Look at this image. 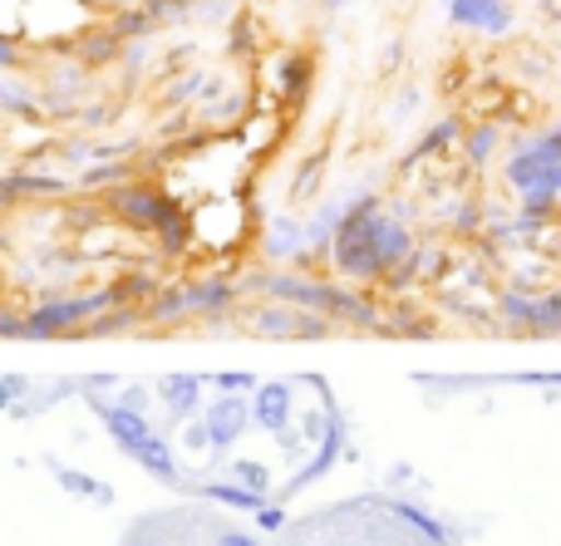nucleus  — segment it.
I'll list each match as a JSON object with an SVG mask.
<instances>
[{"mask_svg": "<svg viewBox=\"0 0 561 546\" xmlns=\"http://www.w3.org/2000/svg\"><path fill=\"white\" fill-rule=\"evenodd\" d=\"M256 286H262V291H272V295H280V301H296L300 311H310V315H345V321L365 325V330H379L375 305L359 301V295H350L345 286L300 281V276H256Z\"/></svg>", "mask_w": 561, "mask_h": 546, "instance_id": "nucleus-1", "label": "nucleus"}, {"mask_svg": "<svg viewBox=\"0 0 561 546\" xmlns=\"http://www.w3.org/2000/svg\"><path fill=\"white\" fill-rule=\"evenodd\" d=\"M104 305H118L114 291H99V295H79V301H55V305H39V311L25 315V340H55V335L75 330V325H84L94 311H104Z\"/></svg>", "mask_w": 561, "mask_h": 546, "instance_id": "nucleus-2", "label": "nucleus"}, {"mask_svg": "<svg viewBox=\"0 0 561 546\" xmlns=\"http://www.w3.org/2000/svg\"><path fill=\"white\" fill-rule=\"evenodd\" d=\"M207 439H213V449H232L237 439H242V429L252 423V399L247 394H222V399L207 409Z\"/></svg>", "mask_w": 561, "mask_h": 546, "instance_id": "nucleus-3", "label": "nucleus"}, {"mask_svg": "<svg viewBox=\"0 0 561 546\" xmlns=\"http://www.w3.org/2000/svg\"><path fill=\"white\" fill-rule=\"evenodd\" d=\"M94 409H99V419H104V429H108V439L118 443V449L134 458L138 449H144L148 439H153V429H148V419L138 409H128V404H99L94 399Z\"/></svg>", "mask_w": 561, "mask_h": 546, "instance_id": "nucleus-4", "label": "nucleus"}, {"mask_svg": "<svg viewBox=\"0 0 561 546\" xmlns=\"http://www.w3.org/2000/svg\"><path fill=\"white\" fill-rule=\"evenodd\" d=\"M290 409H296V394H290V384H256L252 390V419L262 423L266 433H290Z\"/></svg>", "mask_w": 561, "mask_h": 546, "instance_id": "nucleus-5", "label": "nucleus"}, {"mask_svg": "<svg viewBox=\"0 0 561 546\" xmlns=\"http://www.w3.org/2000/svg\"><path fill=\"white\" fill-rule=\"evenodd\" d=\"M454 20L488 30V35H503L507 20H513V15H507L503 0H454Z\"/></svg>", "mask_w": 561, "mask_h": 546, "instance_id": "nucleus-6", "label": "nucleus"}, {"mask_svg": "<svg viewBox=\"0 0 561 546\" xmlns=\"http://www.w3.org/2000/svg\"><path fill=\"white\" fill-rule=\"evenodd\" d=\"M340 439H345V423L335 419V423H330V433H325V439H320V453L306 463V468H300V478H290V492H296V488H306V483H316L320 473H325L330 463L340 458Z\"/></svg>", "mask_w": 561, "mask_h": 546, "instance_id": "nucleus-7", "label": "nucleus"}, {"mask_svg": "<svg viewBox=\"0 0 561 546\" xmlns=\"http://www.w3.org/2000/svg\"><path fill=\"white\" fill-rule=\"evenodd\" d=\"M158 390H163L168 409H173L178 419H183V414H197V390H203V380H197V374H168Z\"/></svg>", "mask_w": 561, "mask_h": 546, "instance_id": "nucleus-8", "label": "nucleus"}, {"mask_svg": "<svg viewBox=\"0 0 561 546\" xmlns=\"http://www.w3.org/2000/svg\"><path fill=\"white\" fill-rule=\"evenodd\" d=\"M134 458H138V468H148V473H153L158 483H178V463H173V449H168V443L158 439V433H153V439L144 443V449L134 453Z\"/></svg>", "mask_w": 561, "mask_h": 546, "instance_id": "nucleus-9", "label": "nucleus"}, {"mask_svg": "<svg viewBox=\"0 0 561 546\" xmlns=\"http://www.w3.org/2000/svg\"><path fill=\"white\" fill-rule=\"evenodd\" d=\"M232 295H237L232 281H197V286H187V301H193L197 315H217L222 305H232Z\"/></svg>", "mask_w": 561, "mask_h": 546, "instance_id": "nucleus-10", "label": "nucleus"}, {"mask_svg": "<svg viewBox=\"0 0 561 546\" xmlns=\"http://www.w3.org/2000/svg\"><path fill=\"white\" fill-rule=\"evenodd\" d=\"M203 492H207L213 502H227V508H247V512L262 508V502H266V498H256V492H247L242 483H207Z\"/></svg>", "mask_w": 561, "mask_h": 546, "instance_id": "nucleus-11", "label": "nucleus"}, {"mask_svg": "<svg viewBox=\"0 0 561 546\" xmlns=\"http://www.w3.org/2000/svg\"><path fill=\"white\" fill-rule=\"evenodd\" d=\"M193 311V301H187V286H173V291H163L153 305H148V321H178V315Z\"/></svg>", "mask_w": 561, "mask_h": 546, "instance_id": "nucleus-12", "label": "nucleus"}, {"mask_svg": "<svg viewBox=\"0 0 561 546\" xmlns=\"http://www.w3.org/2000/svg\"><path fill=\"white\" fill-rule=\"evenodd\" d=\"M232 478L242 483L247 492H256V498H266V492H272V468H266V463H232Z\"/></svg>", "mask_w": 561, "mask_h": 546, "instance_id": "nucleus-13", "label": "nucleus"}, {"mask_svg": "<svg viewBox=\"0 0 561 546\" xmlns=\"http://www.w3.org/2000/svg\"><path fill=\"white\" fill-rule=\"evenodd\" d=\"M59 478V488H69V492H79V498H99V502H108L114 492L104 488V483H94V478H84V473H75V468H59L55 473Z\"/></svg>", "mask_w": 561, "mask_h": 546, "instance_id": "nucleus-14", "label": "nucleus"}, {"mask_svg": "<svg viewBox=\"0 0 561 546\" xmlns=\"http://www.w3.org/2000/svg\"><path fill=\"white\" fill-rule=\"evenodd\" d=\"M213 384L222 394H252L256 390V374H247V370H222V374H213Z\"/></svg>", "mask_w": 561, "mask_h": 546, "instance_id": "nucleus-15", "label": "nucleus"}, {"mask_svg": "<svg viewBox=\"0 0 561 546\" xmlns=\"http://www.w3.org/2000/svg\"><path fill=\"white\" fill-rule=\"evenodd\" d=\"M153 291H158L153 276H128V281L114 286V301H134V295H153Z\"/></svg>", "mask_w": 561, "mask_h": 546, "instance_id": "nucleus-16", "label": "nucleus"}, {"mask_svg": "<svg viewBox=\"0 0 561 546\" xmlns=\"http://www.w3.org/2000/svg\"><path fill=\"white\" fill-rule=\"evenodd\" d=\"M0 340H25V315L0 311Z\"/></svg>", "mask_w": 561, "mask_h": 546, "instance_id": "nucleus-17", "label": "nucleus"}, {"mask_svg": "<svg viewBox=\"0 0 561 546\" xmlns=\"http://www.w3.org/2000/svg\"><path fill=\"white\" fill-rule=\"evenodd\" d=\"M256 522H262L266 532H276V527H280V508H266V502H262V512H256Z\"/></svg>", "mask_w": 561, "mask_h": 546, "instance_id": "nucleus-18", "label": "nucleus"}, {"mask_svg": "<svg viewBox=\"0 0 561 546\" xmlns=\"http://www.w3.org/2000/svg\"><path fill=\"white\" fill-rule=\"evenodd\" d=\"M222 546H256V542H252V537H242V532H227Z\"/></svg>", "mask_w": 561, "mask_h": 546, "instance_id": "nucleus-19", "label": "nucleus"}, {"mask_svg": "<svg viewBox=\"0 0 561 546\" xmlns=\"http://www.w3.org/2000/svg\"><path fill=\"white\" fill-rule=\"evenodd\" d=\"M148 546H158V542H148Z\"/></svg>", "mask_w": 561, "mask_h": 546, "instance_id": "nucleus-20", "label": "nucleus"}]
</instances>
